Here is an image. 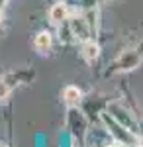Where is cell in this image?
<instances>
[{
	"label": "cell",
	"mask_w": 143,
	"mask_h": 147,
	"mask_svg": "<svg viewBox=\"0 0 143 147\" xmlns=\"http://www.w3.org/2000/svg\"><path fill=\"white\" fill-rule=\"evenodd\" d=\"M0 22H2V12H0Z\"/></svg>",
	"instance_id": "11"
},
{
	"label": "cell",
	"mask_w": 143,
	"mask_h": 147,
	"mask_svg": "<svg viewBox=\"0 0 143 147\" xmlns=\"http://www.w3.org/2000/svg\"><path fill=\"white\" fill-rule=\"evenodd\" d=\"M8 96H10V86L4 80H0V102H6Z\"/></svg>",
	"instance_id": "7"
},
{
	"label": "cell",
	"mask_w": 143,
	"mask_h": 147,
	"mask_svg": "<svg viewBox=\"0 0 143 147\" xmlns=\"http://www.w3.org/2000/svg\"><path fill=\"white\" fill-rule=\"evenodd\" d=\"M137 147H143V136L139 137V139H137Z\"/></svg>",
	"instance_id": "10"
},
{
	"label": "cell",
	"mask_w": 143,
	"mask_h": 147,
	"mask_svg": "<svg viewBox=\"0 0 143 147\" xmlns=\"http://www.w3.org/2000/svg\"><path fill=\"white\" fill-rule=\"evenodd\" d=\"M63 102H65L67 106H78L80 104V100H82V92H80V88L78 86H75V84H69V86H65L63 88Z\"/></svg>",
	"instance_id": "5"
},
{
	"label": "cell",
	"mask_w": 143,
	"mask_h": 147,
	"mask_svg": "<svg viewBox=\"0 0 143 147\" xmlns=\"http://www.w3.org/2000/svg\"><path fill=\"white\" fill-rule=\"evenodd\" d=\"M80 55H82V59H84L86 63H94L100 57V45L94 39L88 37V39L82 41V45H80Z\"/></svg>",
	"instance_id": "4"
},
{
	"label": "cell",
	"mask_w": 143,
	"mask_h": 147,
	"mask_svg": "<svg viewBox=\"0 0 143 147\" xmlns=\"http://www.w3.org/2000/svg\"><path fill=\"white\" fill-rule=\"evenodd\" d=\"M69 28H71V34L75 35L77 39L80 41H84L88 39V35H90V22H88L84 16H73V18H69Z\"/></svg>",
	"instance_id": "2"
},
{
	"label": "cell",
	"mask_w": 143,
	"mask_h": 147,
	"mask_svg": "<svg viewBox=\"0 0 143 147\" xmlns=\"http://www.w3.org/2000/svg\"><path fill=\"white\" fill-rule=\"evenodd\" d=\"M6 2H8V0H0V12H4V8H6Z\"/></svg>",
	"instance_id": "9"
},
{
	"label": "cell",
	"mask_w": 143,
	"mask_h": 147,
	"mask_svg": "<svg viewBox=\"0 0 143 147\" xmlns=\"http://www.w3.org/2000/svg\"><path fill=\"white\" fill-rule=\"evenodd\" d=\"M69 18H71V12H69V6H67L65 2H55L49 8V22L53 24V26H61Z\"/></svg>",
	"instance_id": "3"
},
{
	"label": "cell",
	"mask_w": 143,
	"mask_h": 147,
	"mask_svg": "<svg viewBox=\"0 0 143 147\" xmlns=\"http://www.w3.org/2000/svg\"><path fill=\"white\" fill-rule=\"evenodd\" d=\"M102 122L108 127V131H110V136L114 137V141H120L123 145H133V143H137L135 137H133V134H132V129L127 131V127L121 124V122H118L116 118H112L108 114H102Z\"/></svg>",
	"instance_id": "1"
},
{
	"label": "cell",
	"mask_w": 143,
	"mask_h": 147,
	"mask_svg": "<svg viewBox=\"0 0 143 147\" xmlns=\"http://www.w3.org/2000/svg\"><path fill=\"white\" fill-rule=\"evenodd\" d=\"M108 147H127V145H123V143H120V141H114V143L108 145Z\"/></svg>",
	"instance_id": "8"
},
{
	"label": "cell",
	"mask_w": 143,
	"mask_h": 147,
	"mask_svg": "<svg viewBox=\"0 0 143 147\" xmlns=\"http://www.w3.org/2000/svg\"><path fill=\"white\" fill-rule=\"evenodd\" d=\"M51 45H53V37H51V34H49L47 30L39 32V34L35 35V39H33V47H35L39 53H47V51L51 49Z\"/></svg>",
	"instance_id": "6"
}]
</instances>
